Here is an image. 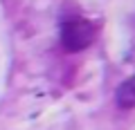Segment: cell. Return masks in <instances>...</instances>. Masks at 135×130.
Here are the masks:
<instances>
[{
	"mask_svg": "<svg viewBox=\"0 0 135 130\" xmlns=\"http://www.w3.org/2000/svg\"><path fill=\"white\" fill-rule=\"evenodd\" d=\"M117 106L119 108H133L135 106V76L124 81L117 87Z\"/></svg>",
	"mask_w": 135,
	"mask_h": 130,
	"instance_id": "cell-2",
	"label": "cell"
},
{
	"mask_svg": "<svg viewBox=\"0 0 135 130\" xmlns=\"http://www.w3.org/2000/svg\"><path fill=\"white\" fill-rule=\"evenodd\" d=\"M95 38V29L86 18H70L61 25V43L68 52H81Z\"/></svg>",
	"mask_w": 135,
	"mask_h": 130,
	"instance_id": "cell-1",
	"label": "cell"
}]
</instances>
